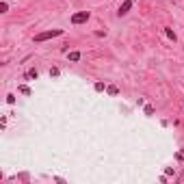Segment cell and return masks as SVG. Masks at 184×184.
I'll use <instances>...</instances> for the list:
<instances>
[{"label": "cell", "mask_w": 184, "mask_h": 184, "mask_svg": "<svg viewBox=\"0 0 184 184\" xmlns=\"http://www.w3.org/2000/svg\"><path fill=\"white\" fill-rule=\"evenodd\" d=\"M65 31L63 28H52V31H44V33H39V35H35V44H41V41H48V39H54V37H61Z\"/></svg>", "instance_id": "6da1fadb"}, {"label": "cell", "mask_w": 184, "mask_h": 184, "mask_svg": "<svg viewBox=\"0 0 184 184\" xmlns=\"http://www.w3.org/2000/svg\"><path fill=\"white\" fill-rule=\"evenodd\" d=\"M89 17H91V13H89V11H76V13L72 15V24H74V26L85 24V22H89Z\"/></svg>", "instance_id": "7a4b0ae2"}, {"label": "cell", "mask_w": 184, "mask_h": 184, "mask_svg": "<svg viewBox=\"0 0 184 184\" xmlns=\"http://www.w3.org/2000/svg\"><path fill=\"white\" fill-rule=\"evenodd\" d=\"M132 7H134V0H124V2L119 4V11H117V15H119V17H124V15H128Z\"/></svg>", "instance_id": "3957f363"}, {"label": "cell", "mask_w": 184, "mask_h": 184, "mask_svg": "<svg viewBox=\"0 0 184 184\" xmlns=\"http://www.w3.org/2000/svg\"><path fill=\"white\" fill-rule=\"evenodd\" d=\"M24 78H26V80H37V78H39V72H37V69H28Z\"/></svg>", "instance_id": "277c9868"}, {"label": "cell", "mask_w": 184, "mask_h": 184, "mask_svg": "<svg viewBox=\"0 0 184 184\" xmlns=\"http://www.w3.org/2000/svg\"><path fill=\"white\" fill-rule=\"evenodd\" d=\"M80 56H83V54H80L78 50H74V52H69V54H67V59H69L72 63H76V61H80Z\"/></svg>", "instance_id": "5b68a950"}, {"label": "cell", "mask_w": 184, "mask_h": 184, "mask_svg": "<svg viewBox=\"0 0 184 184\" xmlns=\"http://www.w3.org/2000/svg\"><path fill=\"white\" fill-rule=\"evenodd\" d=\"M143 113H145L147 117H152V115H154V106H152V104H143Z\"/></svg>", "instance_id": "8992f818"}, {"label": "cell", "mask_w": 184, "mask_h": 184, "mask_svg": "<svg viewBox=\"0 0 184 184\" xmlns=\"http://www.w3.org/2000/svg\"><path fill=\"white\" fill-rule=\"evenodd\" d=\"M17 91H20V93H24V95H31V93H33L28 85H20V87H17Z\"/></svg>", "instance_id": "52a82bcc"}, {"label": "cell", "mask_w": 184, "mask_h": 184, "mask_svg": "<svg viewBox=\"0 0 184 184\" xmlns=\"http://www.w3.org/2000/svg\"><path fill=\"white\" fill-rule=\"evenodd\" d=\"M165 35H167V37H169L171 41H178V35H176V33H173L171 28H165Z\"/></svg>", "instance_id": "ba28073f"}, {"label": "cell", "mask_w": 184, "mask_h": 184, "mask_svg": "<svg viewBox=\"0 0 184 184\" xmlns=\"http://www.w3.org/2000/svg\"><path fill=\"white\" fill-rule=\"evenodd\" d=\"M106 93H108V95H117V93H119V89H117L115 85H108V87H106Z\"/></svg>", "instance_id": "9c48e42d"}, {"label": "cell", "mask_w": 184, "mask_h": 184, "mask_svg": "<svg viewBox=\"0 0 184 184\" xmlns=\"http://www.w3.org/2000/svg\"><path fill=\"white\" fill-rule=\"evenodd\" d=\"M48 74H50V78H56V76L61 74V69H59V67H50V72H48Z\"/></svg>", "instance_id": "30bf717a"}, {"label": "cell", "mask_w": 184, "mask_h": 184, "mask_svg": "<svg viewBox=\"0 0 184 184\" xmlns=\"http://www.w3.org/2000/svg\"><path fill=\"white\" fill-rule=\"evenodd\" d=\"M93 89H95L97 93H102L104 89H106V85H104V83H95V85H93Z\"/></svg>", "instance_id": "8fae6325"}, {"label": "cell", "mask_w": 184, "mask_h": 184, "mask_svg": "<svg viewBox=\"0 0 184 184\" xmlns=\"http://www.w3.org/2000/svg\"><path fill=\"white\" fill-rule=\"evenodd\" d=\"M7 104H11V106L15 104V95H13V93H9V95H7Z\"/></svg>", "instance_id": "7c38bea8"}, {"label": "cell", "mask_w": 184, "mask_h": 184, "mask_svg": "<svg viewBox=\"0 0 184 184\" xmlns=\"http://www.w3.org/2000/svg\"><path fill=\"white\" fill-rule=\"evenodd\" d=\"M9 11V4L7 2H0V13H7Z\"/></svg>", "instance_id": "4fadbf2b"}, {"label": "cell", "mask_w": 184, "mask_h": 184, "mask_svg": "<svg viewBox=\"0 0 184 184\" xmlns=\"http://www.w3.org/2000/svg\"><path fill=\"white\" fill-rule=\"evenodd\" d=\"M165 173H167V176H176V171H173L171 167H167V169H165Z\"/></svg>", "instance_id": "5bb4252c"}]
</instances>
